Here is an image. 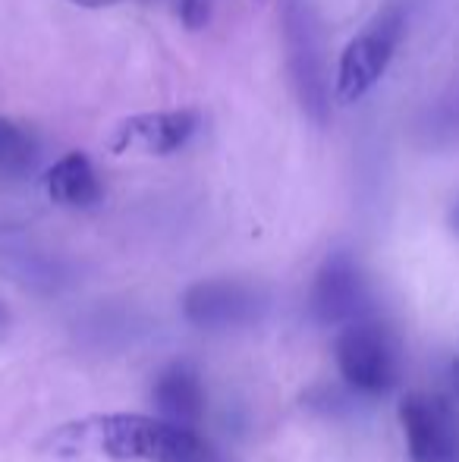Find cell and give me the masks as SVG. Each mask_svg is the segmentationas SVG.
<instances>
[{"label": "cell", "instance_id": "6da1fadb", "mask_svg": "<svg viewBox=\"0 0 459 462\" xmlns=\"http://www.w3.org/2000/svg\"><path fill=\"white\" fill-rule=\"evenodd\" d=\"M54 440L63 453H98L116 462H221L217 450L196 428L161 415H92L60 428Z\"/></svg>", "mask_w": 459, "mask_h": 462}, {"label": "cell", "instance_id": "7a4b0ae2", "mask_svg": "<svg viewBox=\"0 0 459 462\" xmlns=\"http://www.w3.org/2000/svg\"><path fill=\"white\" fill-rule=\"evenodd\" d=\"M337 368L344 381L355 393L384 396L399 383V353L390 330L372 318H355L344 324V334L337 337Z\"/></svg>", "mask_w": 459, "mask_h": 462}, {"label": "cell", "instance_id": "3957f363", "mask_svg": "<svg viewBox=\"0 0 459 462\" xmlns=\"http://www.w3.org/2000/svg\"><path fill=\"white\" fill-rule=\"evenodd\" d=\"M403 10H381L359 35L344 48L337 63V97L340 104H359L387 73L399 42H403Z\"/></svg>", "mask_w": 459, "mask_h": 462}, {"label": "cell", "instance_id": "277c9868", "mask_svg": "<svg viewBox=\"0 0 459 462\" xmlns=\"http://www.w3.org/2000/svg\"><path fill=\"white\" fill-rule=\"evenodd\" d=\"M399 425L412 462H459V415L447 400L412 390L399 400Z\"/></svg>", "mask_w": 459, "mask_h": 462}, {"label": "cell", "instance_id": "5b68a950", "mask_svg": "<svg viewBox=\"0 0 459 462\" xmlns=\"http://www.w3.org/2000/svg\"><path fill=\"white\" fill-rule=\"evenodd\" d=\"M198 133L196 110H151V114H133L114 123L107 133V152L111 154H145V158H167L189 145Z\"/></svg>", "mask_w": 459, "mask_h": 462}, {"label": "cell", "instance_id": "8992f818", "mask_svg": "<svg viewBox=\"0 0 459 462\" xmlns=\"http://www.w3.org/2000/svg\"><path fill=\"white\" fill-rule=\"evenodd\" d=\"M264 296L243 280H202L183 296V315L189 324L205 330H230L258 321Z\"/></svg>", "mask_w": 459, "mask_h": 462}, {"label": "cell", "instance_id": "52a82bcc", "mask_svg": "<svg viewBox=\"0 0 459 462\" xmlns=\"http://www.w3.org/2000/svg\"><path fill=\"white\" fill-rule=\"evenodd\" d=\"M365 305H368V290L359 264L346 252L331 255L321 264L318 277L312 283V299H308L312 318L318 324H325V328H331V324H349L365 315Z\"/></svg>", "mask_w": 459, "mask_h": 462}, {"label": "cell", "instance_id": "ba28073f", "mask_svg": "<svg viewBox=\"0 0 459 462\" xmlns=\"http://www.w3.org/2000/svg\"><path fill=\"white\" fill-rule=\"evenodd\" d=\"M44 192L54 205L73 208V211H88L105 199V186L98 180V171L88 161V154L69 152L44 173Z\"/></svg>", "mask_w": 459, "mask_h": 462}, {"label": "cell", "instance_id": "9c48e42d", "mask_svg": "<svg viewBox=\"0 0 459 462\" xmlns=\"http://www.w3.org/2000/svg\"><path fill=\"white\" fill-rule=\"evenodd\" d=\"M154 406L158 415L177 425L196 428L205 412V387L196 368L189 365H167L154 381Z\"/></svg>", "mask_w": 459, "mask_h": 462}, {"label": "cell", "instance_id": "30bf717a", "mask_svg": "<svg viewBox=\"0 0 459 462\" xmlns=\"http://www.w3.org/2000/svg\"><path fill=\"white\" fill-rule=\"evenodd\" d=\"M38 158V142L19 123L0 116V180H16L32 171Z\"/></svg>", "mask_w": 459, "mask_h": 462}, {"label": "cell", "instance_id": "8fae6325", "mask_svg": "<svg viewBox=\"0 0 459 462\" xmlns=\"http://www.w3.org/2000/svg\"><path fill=\"white\" fill-rule=\"evenodd\" d=\"M177 16L186 29H202L208 23V4L205 0H177Z\"/></svg>", "mask_w": 459, "mask_h": 462}, {"label": "cell", "instance_id": "7c38bea8", "mask_svg": "<svg viewBox=\"0 0 459 462\" xmlns=\"http://www.w3.org/2000/svg\"><path fill=\"white\" fill-rule=\"evenodd\" d=\"M69 4L79 10H105V6H116L120 0H69Z\"/></svg>", "mask_w": 459, "mask_h": 462}, {"label": "cell", "instance_id": "4fadbf2b", "mask_svg": "<svg viewBox=\"0 0 459 462\" xmlns=\"http://www.w3.org/2000/svg\"><path fill=\"white\" fill-rule=\"evenodd\" d=\"M454 390H456V396H459V359L454 362Z\"/></svg>", "mask_w": 459, "mask_h": 462}, {"label": "cell", "instance_id": "5bb4252c", "mask_svg": "<svg viewBox=\"0 0 459 462\" xmlns=\"http://www.w3.org/2000/svg\"><path fill=\"white\" fill-rule=\"evenodd\" d=\"M454 226H456V233H459V205L454 208Z\"/></svg>", "mask_w": 459, "mask_h": 462}]
</instances>
